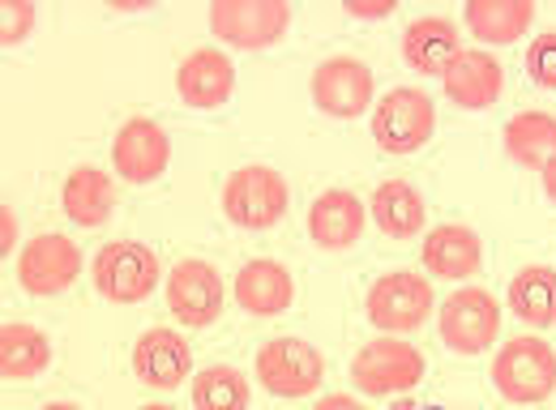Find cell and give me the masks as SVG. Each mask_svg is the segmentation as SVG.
Wrapping results in <instances>:
<instances>
[{
	"label": "cell",
	"mask_w": 556,
	"mask_h": 410,
	"mask_svg": "<svg viewBox=\"0 0 556 410\" xmlns=\"http://www.w3.org/2000/svg\"><path fill=\"white\" fill-rule=\"evenodd\" d=\"M43 410H81V407H73V402H48Z\"/></svg>",
	"instance_id": "e575fe53"
},
{
	"label": "cell",
	"mask_w": 556,
	"mask_h": 410,
	"mask_svg": "<svg viewBox=\"0 0 556 410\" xmlns=\"http://www.w3.org/2000/svg\"><path fill=\"white\" fill-rule=\"evenodd\" d=\"M30 30H35V4L30 0H9L0 9V43L17 48V43H26Z\"/></svg>",
	"instance_id": "83f0119b"
},
{
	"label": "cell",
	"mask_w": 556,
	"mask_h": 410,
	"mask_svg": "<svg viewBox=\"0 0 556 410\" xmlns=\"http://www.w3.org/2000/svg\"><path fill=\"white\" fill-rule=\"evenodd\" d=\"M492 381L501 389L505 402L531 407V402H548L556 389V350L544 338H509L496 359H492Z\"/></svg>",
	"instance_id": "6da1fadb"
},
{
	"label": "cell",
	"mask_w": 556,
	"mask_h": 410,
	"mask_svg": "<svg viewBox=\"0 0 556 410\" xmlns=\"http://www.w3.org/2000/svg\"><path fill=\"white\" fill-rule=\"evenodd\" d=\"M540 176H544V193H548V202L556 205V158L544 167V171H540Z\"/></svg>",
	"instance_id": "d6a6232c"
},
{
	"label": "cell",
	"mask_w": 556,
	"mask_h": 410,
	"mask_svg": "<svg viewBox=\"0 0 556 410\" xmlns=\"http://www.w3.org/2000/svg\"><path fill=\"white\" fill-rule=\"evenodd\" d=\"M308 90H313V103H317L326 116H334V120H355L359 112L372 107L377 81H372V68L364 65V61H355V56H330V61L317 65Z\"/></svg>",
	"instance_id": "7c38bea8"
},
{
	"label": "cell",
	"mask_w": 556,
	"mask_h": 410,
	"mask_svg": "<svg viewBox=\"0 0 556 410\" xmlns=\"http://www.w3.org/2000/svg\"><path fill=\"white\" fill-rule=\"evenodd\" d=\"M509 312L531 330L556 325V270L553 266H527L509 282Z\"/></svg>",
	"instance_id": "cb8c5ba5"
},
{
	"label": "cell",
	"mask_w": 556,
	"mask_h": 410,
	"mask_svg": "<svg viewBox=\"0 0 556 410\" xmlns=\"http://www.w3.org/2000/svg\"><path fill=\"white\" fill-rule=\"evenodd\" d=\"M458 56H463V43L450 17H416L403 30V61L424 77H445V68Z\"/></svg>",
	"instance_id": "d6986e66"
},
{
	"label": "cell",
	"mask_w": 556,
	"mask_h": 410,
	"mask_svg": "<svg viewBox=\"0 0 556 410\" xmlns=\"http://www.w3.org/2000/svg\"><path fill=\"white\" fill-rule=\"evenodd\" d=\"M432 129H437V103L416 86H399L372 107V141L386 154H416Z\"/></svg>",
	"instance_id": "9c48e42d"
},
{
	"label": "cell",
	"mask_w": 556,
	"mask_h": 410,
	"mask_svg": "<svg viewBox=\"0 0 556 410\" xmlns=\"http://www.w3.org/2000/svg\"><path fill=\"white\" fill-rule=\"evenodd\" d=\"M52 363V342L43 330L26 325V321H9L0 330V372L4 381H30L39 372H48Z\"/></svg>",
	"instance_id": "484cf974"
},
{
	"label": "cell",
	"mask_w": 556,
	"mask_h": 410,
	"mask_svg": "<svg viewBox=\"0 0 556 410\" xmlns=\"http://www.w3.org/2000/svg\"><path fill=\"white\" fill-rule=\"evenodd\" d=\"M253 372H257L262 389L275 394V398H308V394L321 389L326 359L313 342L304 338H270L257 350Z\"/></svg>",
	"instance_id": "52a82bcc"
},
{
	"label": "cell",
	"mask_w": 556,
	"mask_h": 410,
	"mask_svg": "<svg viewBox=\"0 0 556 410\" xmlns=\"http://www.w3.org/2000/svg\"><path fill=\"white\" fill-rule=\"evenodd\" d=\"M313 410H364V407H359L351 394H326Z\"/></svg>",
	"instance_id": "1f68e13d"
},
{
	"label": "cell",
	"mask_w": 556,
	"mask_h": 410,
	"mask_svg": "<svg viewBox=\"0 0 556 410\" xmlns=\"http://www.w3.org/2000/svg\"><path fill=\"white\" fill-rule=\"evenodd\" d=\"M138 410H176L172 402H150V407H138Z\"/></svg>",
	"instance_id": "d590c367"
},
{
	"label": "cell",
	"mask_w": 556,
	"mask_h": 410,
	"mask_svg": "<svg viewBox=\"0 0 556 410\" xmlns=\"http://www.w3.org/2000/svg\"><path fill=\"white\" fill-rule=\"evenodd\" d=\"M61 205L77 227H103L116 209V184L99 167H73L65 189H61Z\"/></svg>",
	"instance_id": "7402d4cb"
},
{
	"label": "cell",
	"mask_w": 556,
	"mask_h": 410,
	"mask_svg": "<svg viewBox=\"0 0 556 410\" xmlns=\"http://www.w3.org/2000/svg\"><path fill=\"white\" fill-rule=\"evenodd\" d=\"M287 202H291L287 176L266 167V163L236 167L223 180V214L244 231H270L287 214Z\"/></svg>",
	"instance_id": "7a4b0ae2"
},
{
	"label": "cell",
	"mask_w": 556,
	"mask_h": 410,
	"mask_svg": "<svg viewBox=\"0 0 556 410\" xmlns=\"http://www.w3.org/2000/svg\"><path fill=\"white\" fill-rule=\"evenodd\" d=\"M193 410H249V376L231 363H214L193 376Z\"/></svg>",
	"instance_id": "4316f807"
},
{
	"label": "cell",
	"mask_w": 556,
	"mask_h": 410,
	"mask_svg": "<svg viewBox=\"0 0 556 410\" xmlns=\"http://www.w3.org/2000/svg\"><path fill=\"white\" fill-rule=\"evenodd\" d=\"M163 291H167V312L185 330H206V325L218 321V312H223V278L202 257L180 261L176 270L167 273Z\"/></svg>",
	"instance_id": "8fae6325"
},
{
	"label": "cell",
	"mask_w": 556,
	"mask_h": 410,
	"mask_svg": "<svg viewBox=\"0 0 556 410\" xmlns=\"http://www.w3.org/2000/svg\"><path fill=\"white\" fill-rule=\"evenodd\" d=\"M176 90L185 99V107H198V112H214L231 99L236 90V65L231 56H223L218 48H198L189 52L180 68H176Z\"/></svg>",
	"instance_id": "9a60e30c"
},
{
	"label": "cell",
	"mask_w": 556,
	"mask_h": 410,
	"mask_svg": "<svg viewBox=\"0 0 556 410\" xmlns=\"http://www.w3.org/2000/svg\"><path fill=\"white\" fill-rule=\"evenodd\" d=\"M291 26V4L282 0H214L210 4V30L214 39L244 48V52H266Z\"/></svg>",
	"instance_id": "8992f818"
},
{
	"label": "cell",
	"mask_w": 556,
	"mask_h": 410,
	"mask_svg": "<svg viewBox=\"0 0 556 410\" xmlns=\"http://www.w3.org/2000/svg\"><path fill=\"white\" fill-rule=\"evenodd\" d=\"M172 163V141L163 133L159 120L150 116H134L116 129V141H112V167L121 180L129 184H154Z\"/></svg>",
	"instance_id": "4fadbf2b"
},
{
	"label": "cell",
	"mask_w": 556,
	"mask_h": 410,
	"mask_svg": "<svg viewBox=\"0 0 556 410\" xmlns=\"http://www.w3.org/2000/svg\"><path fill=\"white\" fill-rule=\"evenodd\" d=\"M424 270L437 273V278H471L480 273V261H484V244L471 227L463 222H441L424 235Z\"/></svg>",
	"instance_id": "ac0fdd59"
},
{
	"label": "cell",
	"mask_w": 556,
	"mask_h": 410,
	"mask_svg": "<svg viewBox=\"0 0 556 410\" xmlns=\"http://www.w3.org/2000/svg\"><path fill=\"white\" fill-rule=\"evenodd\" d=\"M351 381L364 398H390V394H407L424 381V355L412 342L394 338H372L364 342L351 359Z\"/></svg>",
	"instance_id": "3957f363"
},
{
	"label": "cell",
	"mask_w": 556,
	"mask_h": 410,
	"mask_svg": "<svg viewBox=\"0 0 556 410\" xmlns=\"http://www.w3.org/2000/svg\"><path fill=\"white\" fill-rule=\"evenodd\" d=\"M368 214H372V222H377L390 240H412V235L424 231V218H428L424 197H419L407 180H386V184H377V193H372V202H368Z\"/></svg>",
	"instance_id": "d4e9b609"
},
{
	"label": "cell",
	"mask_w": 556,
	"mask_h": 410,
	"mask_svg": "<svg viewBox=\"0 0 556 410\" xmlns=\"http://www.w3.org/2000/svg\"><path fill=\"white\" fill-rule=\"evenodd\" d=\"M90 278H94V291L112 304H141L150 299V291L159 286V257L138 244V240H112L94 253L90 261Z\"/></svg>",
	"instance_id": "277c9868"
},
{
	"label": "cell",
	"mask_w": 556,
	"mask_h": 410,
	"mask_svg": "<svg viewBox=\"0 0 556 410\" xmlns=\"http://www.w3.org/2000/svg\"><path fill=\"white\" fill-rule=\"evenodd\" d=\"M291 299H295V282L287 266H278L270 257H257L236 273V304L253 317H278L291 308Z\"/></svg>",
	"instance_id": "ffe728a7"
},
{
	"label": "cell",
	"mask_w": 556,
	"mask_h": 410,
	"mask_svg": "<svg viewBox=\"0 0 556 410\" xmlns=\"http://www.w3.org/2000/svg\"><path fill=\"white\" fill-rule=\"evenodd\" d=\"M437 330L454 355H484L501 334V304L484 286H458L437 308Z\"/></svg>",
	"instance_id": "ba28073f"
},
{
	"label": "cell",
	"mask_w": 556,
	"mask_h": 410,
	"mask_svg": "<svg viewBox=\"0 0 556 410\" xmlns=\"http://www.w3.org/2000/svg\"><path fill=\"white\" fill-rule=\"evenodd\" d=\"M390 410H450V407H428V402H416V398H403V402H394Z\"/></svg>",
	"instance_id": "836d02e7"
},
{
	"label": "cell",
	"mask_w": 556,
	"mask_h": 410,
	"mask_svg": "<svg viewBox=\"0 0 556 410\" xmlns=\"http://www.w3.org/2000/svg\"><path fill=\"white\" fill-rule=\"evenodd\" d=\"M527 73L535 77V86L544 90H556V30H544L531 52H527Z\"/></svg>",
	"instance_id": "f1b7e54d"
},
{
	"label": "cell",
	"mask_w": 556,
	"mask_h": 410,
	"mask_svg": "<svg viewBox=\"0 0 556 410\" xmlns=\"http://www.w3.org/2000/svg\"><path fill=\"white\" fill-rule=\"evenodd\" d=\"M364 222H368V205L348 189H326L308 205V235L317 248H330V253L351 248L364 235Z\"/></svg>",
	"instance_id": "e0dca14e"
},
{
	"label": "cell",
	"mask_w": 556,
	"mask_h": 410,
	"mask_svg": "<svg viewBox=\"0 0 556 410\" xmlns=\"http://www.w3.org/2000/svg\"><path fill=\"white\" fill-rule=\"evenodd\" d=\"M134 372L150 389H180L193 372V350L176 330H146L134 346Z\"/></svg>",
	"instance_id": "2e32d148"
},
{
	"label": "cell",
	"mask_w": 556,
	"mask_h": 410,
	"mask_svg": "<svg viewBox=\"0 0 556 410\" xmlns=\"http://www.w3.org/2000/svg\"><path fill=\"white\" fill-rule=\"evenodd\" d=\"M77 273H81V253H77V244H73L70 235L48 231V235H35L17 253V282L35 299L70 291L73 282H77Z\"/></svg>",
	"instance_id": "30bf717a"
},
{
	"label": "cell",
	"mask_w": 556,
	"mask_h": 410,
	"mask_svg": "<svg viewBox=\"0 0 556 410\" xmlns=\"http://www.w3.org/2000/svg\"><path fill=\"white\" fill-rule=\"evenodd\" d=\"M501 141L518 167L544 171L556 158V116L553 112H518V116H509Z\"/></svg>",
	"instance_id": "603a6c76"
},
{
	"label": "cell",
	"mask_w": 556,
	"mask_h": 410,
	"mask_svg": "<svg viewBox=\"0 0 556 410\" xmlns=\"http://www.w3.org/2000/svg\"><path fill=\"white\" fill-rule=\"evenodd\" d=\"M343 9L359 22H377V17H390L399 9V0H348Z\"/></svg>",
	"instance_id": "f546056e"
},
{
	"label": "cell",
	"mask_w": 556,
	"mask_h": 410,
	"mask_svg": "<svg viewBox=\"0 0 556 410\" xmlns=\"http://www.w3.org/2000/svg\"><path fill=\"white\" fill-rule=\"evenodd\" d=\"M432 308H437L432 282L412 270L381 273L364 295V312L381 334H412L428 321Z\"/></svg>",
	"instance_id": "5b68a950"
},
{
	"label": "cell",
	"mask_w": 556,
	"mask_h": 410,
	"mask_svg": "<svg viewBox=\"0 0 556 410\" xmlns=\"http://www.w3.org/2000/svg\"><path fill=\"white\" fill-rule=\"evenodd\" d=\"M13 244H17V218H13V209L4 205V209H0V253L13 257Z\"/></svg>",
	"instance_id": "4dcf8cb0"
},
{
	"label": "cell",
	"mask_w": 556,
	"mask_h": 410,
	"mask_svg": "<svg viewBox=\"0 0 556 410\" xmlns=\"http://www.w3.org/2000/svg\"><path fill=\"white\" fill-rule=\"evenodd\" d=\"M463 22L480 43L505 48L527 35V26L535 22V4L531 0H467Z\"/></svg>",
	"instance_id": "44dd1931"
},
{
	"label": "cell",
	"mask_w": 556,
	"mask_h": 410,
	"mask_svg": "<svg viewBox=\"0 0 556 410\" xmlns=\"http://www.w3.org/2000/svg\"><path fill=\"white\" fill-rule=\"evenodd\" d=\"M441 86H445V99L458 103L463 112H484L505 90V68L488 48H463V56L445 68Z\"/></svg>",
	"instance_id": "5bb4252c"
}]
</instances>
